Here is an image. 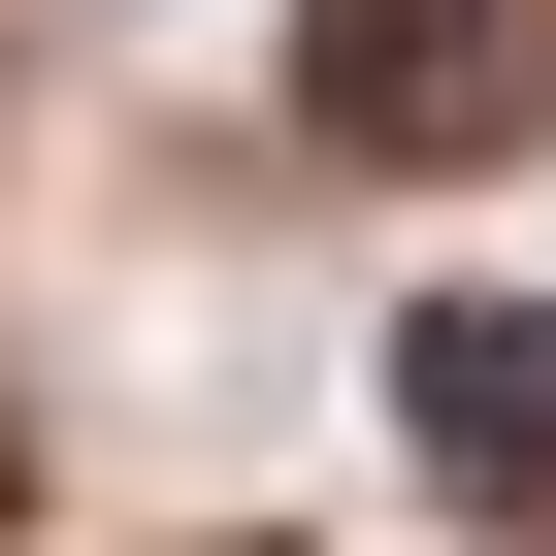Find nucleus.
<instances>
[{
  "label": "nucleus",
  "instance_id": "f257e3e1",
  "mask_svg": "<svg viewBox=\"0 0 556 556\" xmlns=\"http://www.w3.org/2000/svg\"><path fill=\"white\" fill-rule=\"evenodd\" d=\"M295 131L328 164H523L556 131V0H295Z\"/></svg>",
  "mask_w": 556,
  "mask_h": 556
},
{
  "label": "nucleus",
  "instance_id": "f03ea898",
  "mask_svg": "<svg viewBox=\"0 0 556 556\" xmlns=\"http://www.w3.org/2000/svg\"><path fill=\"white\" fill-rule=\"evenodd\" d=\"M393 426L458 523H556V295H393Z\"/></svg>",
  "mask_w": 556,
  "mask_h": 556
},
{
  "label": "nucleus",
  "instance_id": "7ed1b4c3",
  "mask_svg": "<svg viewBox=\"0 0 556 556\" xmlns=\"http://www.w3.org/2000/svg\"><path fill=\"white\" fill-rule=\"evenodd\" d=\"M0 523H34V426H0Z\"/></svg>",
  "mask_w": 556,
  "mask_h": 556
},
{
  "label": "nucleus",
  "instance_id": "20e7f679",
  "mask_svg": "<svg viewBox=\"0 0 556 556\" xmlns=\"http://www.w3.org/2000/svg\"><path fill=\"white\" fill-rule=\"evenodd\" d=\"M229 556H295V523H229Z\"/></svg>",
  "mask_w": 556,
  "mask_h": 556
}]
</instances>
